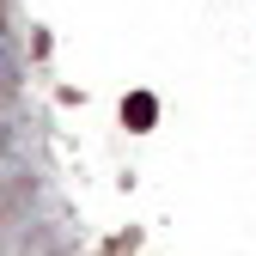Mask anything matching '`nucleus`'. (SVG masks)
Returning a JSON list of instances; mask_svg holds the SVG:
<instances>
[{"label": "nucleus", "instance_id": "f257e3e1", "mask_svg": "<svg viewBox=\"0 0 256 256\" xmlns=\"http://www.w3.org/2000/svg\"><path fill=\"white\" fill-rule=\"evenodd\" d=\"M6 68H12V49H6V37H0V80H6Z\"/></svg>", "mask_w": 256, "mask_h": 256}]
</instances>
